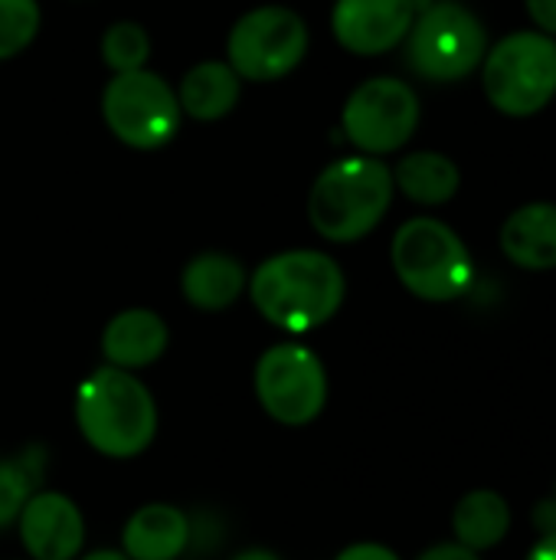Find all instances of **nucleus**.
Segmentation results:
<instances>
[{
    "label": "nucleus",
    "instance_id": "f257e3e1",
    "mask_svg": "<svg viewBox=\"0 0 556 560\" xmlns=\"http://www.w3.org/2000/svg\"><path fill=\"white\" fill-rule=\"evenodd\" d=\"M249 299L256 312L288 331V335H308L321 325H328L347 295L344 269L318 249H288L279 256H269L249 279Z\"/></svg>",
    "mask_w": 556,
    "mask_h": 560
},
{
    "label": "nucleus",
    "instance_id": "f03ea898",
    "mask_svg": "<svg viewBox=\"0 0 556 560\" xmlns=\"http://www.w3.org/2000/svg\"><path fill=\"white\" fill-rule=\"evenodd\" d=\"M75 427L95 453L134 459L157 436V404L131 371L105 364L75 390Z\"/></svg>",
    "mask_w": 556,
    "mask_h": 560
},
{
    "label": "nucleus",
    "instance_id": "7ed1b4c3",
    "mask_svg": "<svg viewBox=\"0 0 556 560\" xmlns=\"http://www.w3.org/2000/svg\"><path fill=\"white\" fill-rule=\"evenodd\" d=\"M393 171L370 154L328 164L308 194V223L328 243H357L380 226L393 203Z\"/></svg>",
    "mask_w": 556,
    "mask_h": 560
},
{
    "label": "nucleus",
    "instance_id": "20e7f679",
    "mask_svg": "<svg viewBox=\"0 0 556 560\" xmlns=\"http://www.w3.org/2000/svg\"><path fill=\"white\" fill-rule=\"evenodd\" d=\"M390 259L403 289L423 302L462 299L475 279L469 246L449 223L436 217L406 220L393 236Z\"/></svg>",
    "mask_w": 556,
    "mask_h": 560
},
{
    "label": "nucleus",
    "instance_id": "39448f33",
    "mask_svg": "<svg viewBox=\"0 0 556 560\" xmlns=\"http://www.w3.org/2000/svg\"><path fill=\"white\" fill-rule=\"evenodd\" d=\"M488 102L511 118L544 112L556 95V39L541 30H521L498 39L482 59Z\"/></svg>",
    "mask_w": 556,
    "mask_h": 560
},
{
    "label": "nucleus",
    "instance_id": "423d86ee",
    "mask_svg": "<svg viewBox=\"0 0 556 560\" xmlns=\"http://www.w3.org/2000/svg\"><path fill=\"white\" fill-rule=\"evenodd\" d=\"M403 43L410 69L429 82H459L472 75L488 52V33L482 20L452 0L416 10Z\"/></svg>",
    "mask_w": 556,
    "mask_h": 560
},
{
    "label": "nucleus",
    "instance_id": "0eeeda50",
    "mask_svg": "<svg viewBox=\"0 0 556 560\" xmlns=\"http://www.w3.org/2000/svg\"><path fill=\"white\" fill-rule=\"evenodd\" d=\"M102 118L108 131L138 151L164 148L180 131V102L177 92L147 69L115 72L102 92Z\"/></svg>",
    "mask_w": 556,
    "mask_h": 560
},
{
    "label": "nucleus",
    "instance_id": "6e6552de",
    "mask_svg": "<svg viewBox=\"0 0 556 560\" xmlns=\"http://www.w3.org/2000/svg\"><path fill=\"white\" fill-rule=\"evenodd\" d=\"M259 407L282 427H308L324 413L328 371L321 358L295 341L262 351L252 371Z\"/></svg>",
    "mask_w": 556,
    "mask_h": 560
},
{
    "label": "nucleus",
    "instance_id": "1a4fd4ad",
    "mask_svg": "<svg viewBox=\"0 0 556 560\" xmlns=\"http://www.w3.org/2000/svg\"><path fill=\"white\" fill-rule=\"evenodd\" d=\"M308 52V26L288 7H256L242 13L226 39V62L239 79L275 82L285 79Z\"/></svg>",
    "mask_w": 556,
    "mask_h": 560
},
{
    "label": "nucleus",
    "instance_id": "9d476101",
    "mask_svg": "<svg viewBox=\"0 0 556 560\" xmlns=\"http://www.w3.org/2000/svg\"><path fill=\"white\" fill-rule=\"evenodd\" d=\"M347 141L370 158L400 151L419 125V98L410 82L393 75H377L360 82L341 112Z\"/></svg>",
    "mask_w": 556,
    "mask_h": 560
},
{
    "label": "nucleus",
    "instance_id": "9b49d317",
    "mask_svg": "<svg viewBox=\"0 0 556 560\" xmlns=\"http://www.w3.org/2000/svg\"><path fill=\"white\" fill-rule=\"evenodd\" d=\"M413 20L416 0H338L331 33L354 56H383L406 39Z\"/></svg>",
    "mask_w": 556,
    "mask_h": 560
},
{
    "label": "nucleus",
    "instance_id": "f8f14e48",
    "mask_svg": "<svg viewBox=\"0 0 556 560\" xmlns=\"http://www.w3.org/2000/svg\"><path fill=\"white\" fill-rule=\"evenodd\" d=\"M29 560H75L85 548V518L62 492H33L16 518Z\"/></svg>",
    "mask_w": 556,
    "mask_h": 560
},
{
    "label": "nucleus",
    "instance_id": "ddd939ff",
    "mask_svg": "<svg viewBox=\"0 0 556 560\" xmlns=\"http://www.w3.org/2000/svg\"><path fill=\"white\" fill-rule=\"evenodd\" d=\"M170 341L167 322L151 308H125L102 331V354L111 368L141 371L164 358Z\"/></svg>",
    "mask_w": 556,
    "mask_h": 560
},
{
    "label": "nucleus",
    "instance_id": "4468645a",
    "mask_svg": "<svg viewBox=\"0 0 556 560\" xmlns=\"http://www.w3.org/2000/svg\"><path fill=\"white\" fill-rule=\"evenodd\" d=\"M190 535L187 512L167 502H151L125 522L121 555L128 560H177L190 548Z\"/></svg>",
    "mask_w": 556,
    "mask_h": 560
},
{
    "label": "nucleus",
    "instance_id": "2eb2a0df",
    "mask_svg": "<svg viewBox=\"0 0 556 560\" xmlns=\"http://www.w3.org/2000/svg\"><path fill=\"white\" fill-rule=\"evenodd\" d=\"M501 253L528 272L556 269V203L537 200L518 207L501 226Z\"/></svg>",
    "mask_w": 556,
    "mask_h": 560
},
{
    "label": "nucleus",
    "instance_id": "dca6fc26",
    "mask_svg": "<svg viewBox=\"0 0 556 560\" xmlns=\"http://www.w3.org/2000/svg\"><path fill=\"white\" fill-rule=\"evenodd\" d=\"M246 285V269L229 253H200L180 272V292L200 312H226L239 302Z\"/></svg>",
    "mask_w": 556,
    "mask_h": 560
},
{
    "label": "nucleus",
    "instance_id": "f3484780",
    "mask_svg": "<svg viewBox=\"0 0 556 560\" xmlns=\"http://www.w3.org/2000/svg\"><path fill=\"white\" fill-rule=\"evenodd\" d=\"M239 95H242V79L236 75L229 62H220V59L197 62L180 79V89H177L180 112L197 121H216L229 115L239 105Z\"/></svg>",
    "mask_w": 556,
    "mask_h": 560
},
{
    "label": "nucleus",
    "instance_id": "a211bd4d",
    "mask_svg": "<svg viewBox=\"0 0 556 560\" xmlns=\"http://www.w3.org/2000/svg\"><path fill=\"white\" fill-rule=\"evenodd\" d=\"M393 187L419 207H442L459 194L462 174L456 161L439 151H413L400 158L393 171Z\"/></svg>",
    "mask_w": 556,
    "mask_h": 560
},
{
    "label": "nucleus",
    "instance_id": "6ab92c4d",
    "mask_svg": "<svg viewBox=\"0 0 556 560\" xmlns=\"http://www.w3.org/2000/svg\"><path fill=\"white\" fill-rule=\"evenodd\" d=\"M508 528H511V509L508 502L492 492V489H475L469 492L456 512H452V532H456V541L469 551H488V548H498L505 538H508Z\"/></svg>",
    "mask_w": 556,
    "mask_h": 560
},
{
    "label": "nucleus",
    "instance_id": "aec40b11",
    "mask_svg": "<svg viewBox=\"0 0 556 560\" xmlns=\"http://www.w3.org/2000/svg\"><path fill=\"white\" fill-rule=\"evenodd\" d=\"M43 466H46V456L39 446H29L16 456L0 459V528L20 518L23 505L43 482Z\"/></svg>",
    "mask_w": 556,
    "mask_h": 560
},
{
    "label": "nucleus",
    "instance_id": "412c9836",
    "mask_svg": "<svg viewBox=\"0 0 556 560\" xmlns=\"http://www.w3.org/2000/svg\"><path fill=\"white\" fill-rule=\"evenodd\" d=\"M151 56V36L134 20H118L102 33V59L111 72H134L144 69Z\"/></svg>",
    "mask_w": 556,
    "mask_h": 560
},
{
    "label": "nucleus",
    "instance_id": "4be33fe9",
    "mask_svg": "<svg viewBox=\"0 0 556 560\" xmlns=\"http://www.w3.org/2000/svg\"><path fill=\"white\" fill-rule=\"evenodd\" d=\"M39 20L36 0H0V59L20 56L36 39Z\"/></svg>",
    "mask_w": 556,
    "mask_h": 560
},
{
    "label": "nucleus",
    "instance_id": "5701e85b",
    "mask_svg": "<svg viewBox=\"0 0 556 560\" xmlns=\"http://www.w3.org/2000/svg\"><path fill=\"white\" fill-rule=\"evenodd\" d=\"M334 560H400L397 551H390L387 545H377V541H360V545H351L344 548Z\"/></svg>",
    "mask_w": 556,
    "mask_h": 560
},
{
    "label": "nucleus",
    "instance_id": "b1692460",
    "mask_svg": "<svg viewBox=\"0 0 556 560\" xmlns=\"http://www.w3.org/2000/svg\"><path fill=\"white\" fill-rule=\"evenodd\" d=\"M524 3H528L531 23H534L541 33H547V36H554L556 39V0H524Z\"/></svg>",
    "mask_w": 556,
    "mask_h": 560
},
{
    "label": "nucleus",
    "instance_id": "393cba45",
    "mask_svg": "<svg viewBox=\"0 0 556 560\" xmlns=\"http://www.w3.org/2000/svg\"><path fill=\"white\" fill-rule=\"evenodd\" d=\"M416 560H478V555L469 551V548H462L459 541H452V545H436V548H429L426 555H419Z\"/></svg>",
    "mask_w": 556,
    "mask_h": 560
},
{
    "label": "nucleus",
    "instance_id": "a878e982",
    "mask_svg": "<svg viewBox=\"0 0 556 560\" xmlns=\"http://www.w3.org/2000/svg\"><path fill=\"white\" fill-rule=\"evenodd\" d=\"M534 528L541 535H556V499H544L537 509H534Z\"/></svg>",
    "mask_w": 556,
    "mask_h": 560
},
{
    "label": "nucleus",
    "instance_id": "bb28decb",
    "mask_svg": "<svg viewBox=\"0 0 556 560\" xmlns=\"http://www.w3.org/2000/svg\"><path fill=\"white\" fill-rule=\"evenodd\" d=\"M528 560H556V535H544V538L531 548Z\"/></svg>",
    "mask_w": 556,
    "mask_h": 560
},
{
    "label": "nucleus",
    "instance_id": "cd10ccee",
    "mask_svg": "<svg viewBox=\"0 0 556 560\" xmlns=\"http://www.w3.org/2000/svg\"><path fill=\"white\" fill-rule=\"evenodd\" d=\"M233 560H282V558H279V555H272V551H265V548H249V551L236 555Z\"/></svg>",
    "mask_w": 556,
    "mask_h": 560
},
{
    "label": "nucleus",
    "instance_id": "c85d7f7f",
    "mask_svg": "<svg viewBox=\"0 0 556 560\" xmlns=\"http://www.w3.org/2000/svg\"><path fill=\"white\" fill-rule=\"evenodd\" d=\"M75 560H128L121 551H92V555H85V558H75Z\"/></svg>",
    "mask_w": 556,
    "mask_h": 560
},
{
    "label": "nucleus",
    "instance_id": "c756f323",
    "mask_svg": "<svg viewBox=\"0 0 556 560\" xmlns=\"http://www.w3.org/2000/svg\"><path fill=\"white\" fill-rule=\"evenodd\" d=\"M554 499H556V486H554Z\"/></svg>",
    "mask_w": 556,
    "mask_h": 560
}]
</instances>
